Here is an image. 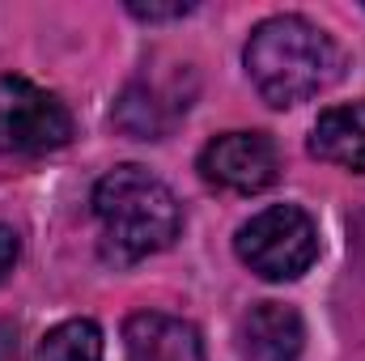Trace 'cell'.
<instances>
[{
    "label": "cell",
    "instance_id": "6da1fadb",
    "mask_svg": "<svg viewBox=\"0 0 365 361\" xmlns=\"http://www.w3.org/2000/svg\"><path fill=\"white\" fill-rule=\"evenodd\" d=\"M247 73L268 106H297L344 73V51L331 34L297 13L268 17L247 39Z\"/></svg>",
    "mask_w": 365,
    "mask_h": 361
},
{
    "label": "cell",
    "instance_id": "7a4b0ae2",
    "mask_svg": "<svg viewBox=\"0 0 365 361\" xmlns=\"http://www.w3.org/2000/svg\"><path fill=\"white\" fill-rule=\"evenodd\" d=\"M93 217L102 225V255L110 264H136L166 251L182 230L175 191L145 166H115L93 187Z\"/></svg>",
    "mask_w": 365,
    "mask_h": 361
},
{
    "label": "cell",
    "instance_id": "3957f363",
    "mask_svg": "<svg viewBox=\"0 0 365 361\" xmlns=\"http://www.w3.org/2000/svg\"><path fill=\"white\" fill-rule=\"evenodd\" d=\"M234 251L264 280H297L319 260V230L297 204H272L238 230Z\"/></svg>",
    "mask_w": 365,
    "mask_h": 361
},
{
    "label": "cell",
    "instance_id": "277c9868",
    "mask_svg": "<svg viewBox=\"0 0 365 361\" xmlns=\"http://www.w3.org/2000/svg\"><path fill=\"white\" fill-rule=\"evenodd\" d=\"M73 141V111L30 77H0V153H51Z\"/></svg>",
    "mask_w": 365,
    "mask_h": 361
},
{
    "label": "cell",
    "instance_id": "5b68a950",
    "mask_svg": "<svg viewBox=\"0 0 365 361\" xmlns=\"http://www.w3.org/2000/svg\"><path fill=\"white\" fill-rule=\"evenodd\" d=\"M200 175L225 191H264L280 175V153L264 132H225L200 149Z\"/></svg>",
    "mask_w": 365,
    "mask_h": 361
},
{
    "label": "cell",
    "instance_id": "8992f818",
    "mask_svg": "<svg viewBox=\"0 0 365 361\" xmlns=\"http://www.w3.org/2000/svg\"><path fill=\"white\" fill-rule=\"evenodd\" d=\"M182 77H187V68L170 73V77L145 68L128 90L119 93V102H115V128L128 132V136H136V141H162L187 115V106H191V90H182Z\"/></svg>",
    "mask_w": 365,
    "mask_h": 361
},
{
    "label": "cell",
    "instance_id": "52a82bcc",
    "mask_svg": "<svg viewBox=\"0 0 365 361\" xmlns=\"http://www.w3.org/2000/svg\"><path fill=\"white\" fill-rule=\"evenodd\" d=\"M123 361H204V340L187 319L140 310L123 323Z\"/></svg>",
    "mask_w": 365,
    "mask_h": 361
},
{
    "label": "cell",
    "instance_id": "ba28073f",
    "mask_svg": "<svg viewBox=\"0 0 365 361\" xmlns=\"http://www.w3.org/2000/svg\"><path fill=\"white\" fill-rule=\"evenodd\" d=\"M302 345V315L284 302H259L242 319V361H297Z\"/></svg>",
    "mask_w": 365,
    "mask_h": 361
},
{
    "label": "cell",
    "instance_id": "9c48e42d",
    "mask_svg": "<svg viewBox=\"0 0 365 361\" xmlns=\"http://www.w3.org/2000/svg\"><path fill=\"white\" fill-rule=\"evenodd\" d=\"M310 153L344 171H365V102L323 111L310 132Z\"/></svg>",
    "mask_w": 365,
    "mask_h": 361
},
{
    "label": "cell",
    "instance_id": "30bf717a",
    "mask_svg": "<svg viewBox=\"0 0 365 361\" xmlns=\"http://www.w3.org/2000/svg\"><path fill=\"white\" fill-rule=\"evenodd\" d=\"M102 332L93 319H64L43 336V361H102Z\"/></svg>",
    "mask_w": 365,
    "mask_h": 361
},
{
    "label": "cell",
    "instance_id": "8fae6325",
    "mask_svg": "<svg viewBox=\"0 0 365 361\" xmlns=\"http://www.w3.org/2000/svg\"><path fill=\"white\" fill-rule=\"evenodd\" d=\"M195 4H187V0H175V4H140V0H132L128 4V13L132 17H145V21H166V17H187Z\"/></svg>",
    "mask_w": 365,
    "mask_h": 361
},
{
    "label": "cell",
    "instance_id": "7c38bea8",
    "mask_svg": "<svg viewBox=\"0 0 365 361\" xmlns=\"http://www.w3.org/2000/svg\"><path fill=\"white\" fill-rule=\"evenodd\" d=\"M17 255H21V243H17V234H13L9 225H0V285H4V276L13 272Z\"/></svg>",
    "mask_w": 365,
    "mask_h": 361
},
{
    "label": "cell",
    "instance_id": "4fadbf2b",
    "mask_svg": "<svg viewBox=\"0 0 365 361\" xmlns=\"http://www.w3.org/2000/svg\"><path fill=\"white\" fill-rule=\"evenodd\" d=\"M0 361H21V349H17V332L9 323H0Z\"/></svg>",
    "mask_w": 365,
    "mask_h": 361
}]
</instances>
